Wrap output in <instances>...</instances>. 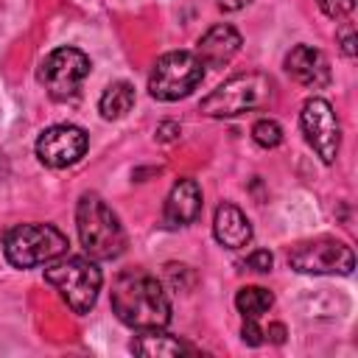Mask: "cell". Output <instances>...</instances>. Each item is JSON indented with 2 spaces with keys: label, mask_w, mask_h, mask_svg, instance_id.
Wrapping results in <instances>:
<instances>
[{
  "label": "cell",
  "mask_w": 358,
  "mask_h": 358,
  "mask_svg": "<svg viewBox=\"0 0 358 358\" xmlns=\"http://www.w3.org/2000/svg\"><path fill=\"white\" fill-rule=\"evenodd\" d=\"M112 310L123 324L134 330H154L171 322V299L162 282L143 268H129L115 277Z\"/></svg>",
  "instance_id": "cell-1"
},
{
  "label": "cell",
  "mask_w": 358,
  "mask_h": 358,
  "mask_svg": "<svg viewBox=\"0 0 358 358\" xmlns=\"http://www.w3.org/2000/svg\"><path fill=\"white\" fill-rule=\"evenodd\" d=\"M76 229L84 252L92 260H115L126 249L120 218L98 193H84L76 207Z\"/></svg>",
  "instance_id": "cell-2"
},
{
  "label": "cell",
  "mask_w": 358,
  "mask_h": 358,
  "mask_svg": "<svg viewBox=\"0 0 358 358\" xmlns=\"http://www.w3.org/2000/svg\"><path fill=\"white\" fill-rule=\"evenodd\" d=\"M274 101V81L266 73H241L218 84L199 109L207 117H235L252 109H263Z\"/></svg>",
  "instance_id": "cell-3"
},
{
  "label": "cell",
  "mask_w": 358,
  "mask_h": 358,
  "mask_svg": "<svg viewBox=\"0 0 358 358\" xmlns=\"http://www.w3.org/2000/svg\"><path fill=\"white\" fill-rule=\"evenodd\" d=\"M67 235L53 224H17L3 238L6 260L17 268H34L67 255Z\"/></svg>",
  "instance_id": "cell-4"
},
{
  "label": "cell",
  "mask_w": 358,
  "mask_h": 358,
  "mask_svg": "<svg viewBox=\"0 0 358 358\" xmlns=\"http://www.w3.org/2000/svg\"><path fill=\"white\" fill-rule=\"evenodd\" d=\"M45 280L62 294L73 313H90L95 308L103 274L90 257H62L45 268Z\"/></svg>",
  "instance_id": "cell-5"
},
{
  "label": "cell",
  "mask_w": 358,
  "mask_h": 358,
  "mask_svg": "<svg viewBox=\"0 0 358 358\" xmlns=\"http://www.w3.org/2000/svg\"><path fill=\"white\" fill-rule=\"evenodd\" d=\"M204 78V64L190 50H171L157 59L148 76V92L157 101L187 98Z\"/></svg>",
  "instance_id": "cell-6"
},
{
  "label": "cell",
  "mask_w": 358,
  "mask_h": 358,
  "mask_svg": "<svg viewBox=\"0 0 358 358\" xmlns=\"http://www.w3.org/2000/svg\"><path fill=\"white\" fill-rule=\"evenodd\" d=\"M90 56L78 48H56L45 56V62L39 64V84L48 90L50 98L56 101H67L78 92V87L84 84V78L90 76Z\"/></svg>",
  "instance_id": "cell-7"
},
{
  "label": "cell",
  "mask_w": 358,
  "mask_h": 358,
  "mask_svg": "<svg viewBox=\"0 0 358 358\" xmlns=\"http://www.w3.org/2000/svg\"><path fill=\"white\" fill-rule=\"evenodd\" d=\"M288 266L302 274H352L355 255L336 238H313L288 249Z\"/></svg>",
  "instance_id": "cell-8"
},
{
  "label": "cell",
  "mask_w": 358,
  "mask_h": 358,
  "mask_svg": "<svg viewBox=\"0 0 358 358\" xmlns=\"http://www.w3.org/2000/svg\"><path fill=\"white\" fill-rule=\"evenodd\" d=\"M299 126L308 145L322 157L324 165H333L341 145V129L336 120L333 106L324 98H308L299 112Z\"/></svg>",
  "instance_id": "cell-9"
},
{
  "label": "cell",
  "mask_w": 358,
  "mask_h": 358,
  "mask_svg": "<svg viewBox=\"0 0 358 358\" xmlns=\"http://www.w3.org/2000/svg\"><path fill=\"white\" fill-rule=\"evenodd\" d=\"M87 145H90V140L81 126L59 123L39 134L36 157L48 168H67V165H76L87 154Z\"/></svg>",
  "instance_id": "cell-10"
},
{
  "label": "cell",
  "mask_w": 358,
  "mask_h": 358,
  "mask_svg": "<svg viewBox=\"0 0 358 358\" xmlns=\"http://www.w3.org/2000/svg\"><path fill=\"white\" fill-rule=\"evenodd\" d=\"M285 70H288V76H291L296 84L310 87V90H322V87H327L330 78H333L327 56H324L319 48H310V45H296V48H291V53L285 56Z\"/></svg>",
  "instance_id": "cell-11"
},
{
  "label": "cell",
  "mask_w": 358,
  "mask_h": 358,
  "mask_svg": "<svg viewBox=\"0 0 358 358\" xmlns=\"http://www.w3.org/2000/svg\"><path fill=\"white\" fill-rule=\"evenodd\" d=\"M241 45H243L241 34H238L232 25L218 22V25H213V28L199 39L196 56H199V62H201L204 67H224V64L232 62V56L241 50Z\"/></svg>",
  "instance_id": "cell-12"
},
{
  "label": "cell",
  "mask_w": 358,
  "mask_h": 358,
  "mask_svg": "<svg viewBox=\"0 0 358 358\" xmlns=\"http://www.w3.org/2000/svg\"><path fill=\"white\" fill-rule=\"evenodd\" d=\"M199 215H201L199 182L196 179H179L165 199V210H162L165 227H185V224H193Z\"/></svg>",
  "instance_id": "cell-13"
},
{
  "label": "cell",
  "mask_w": 358,
  "mask_h": 358,
  "mask_svg": "<svg viewBox=\"0 0 358 358\" xmlns=\"http://www.w3.org/2000/svg\"><path fill=\"white\" fill-rule=\"evenodd\" d=\"M213 235L221 246L227 249H243L249 241H252V224L249 218L243 215L241 207L224 201L218 204L215 210V218H213Z\"/></svg>",
  "instance_id": "cell-14"
},
{
  "label": "cell",
  "mask_w": 358,
  "mask_h": 358,
  "mask_svg": "<svg viewBox=\"0 0 358 358\" xmlns=\"http://www.w3.org/2000/svg\"><path fill=\"white\" fill-rule=\"evenodd\" d=\"M131 350L137 355H148V358H173V355H182V352H193L190 344H185L182 338L165 333L162 327H154V330H140V336L131 341Z\"/></svg>",
  "instance_id": "cell-15"
},
{
  "label": "cell",
  "mask_w": 358,
  "mask_h": 358,
  "mask_svg": "<svg viewBox=\"0 0 358 358\" xmlns=\"http://www.w3.org/2000/svg\"><path fill=\"white\" fill-rule=\"evenodd\" d=\"M131 106H134V87L129 81L109 84L98 101V109L106 120H120L126 112H131Z\"/></svg>",
  "instance_id": "cell-16"
},
{
  "label": "cell",
  "mask_w": 358,
  "mask_h": 358,
  "mask_svg": "<svg viewBox=\"0 0 358 358\" xmlns=\"http://www.w3.org/2000/svg\"><path fill=\"white\" fill-rule=\"evenodd\" d=\"M271 305H274L271 291L260 288V285H246L235 294V308L241 310L243 319H260Z\"/></svg>",
  "instance_id": "cell-17"
},
{
  "label": "cell",
  "mask_w": 358,
  "mask_h": 358,
  "mask_svg": "<svg viewBox=\"0 0 358 358\" xmlns=\"http://www.w3.org/2000/svg\"><path fill=\"white\" fill-rule=\"evenodd\" d=\"M252 140L260 145V148H277L282 143V126L271 117H260L255 126H252Z\"/></svg>",
  "instance_id": "cell-18"
},
{
  "label": "cell",
  "mask_w": 358,
  "mask_h": 358,
  "mask_svg": "<svg viewBox=\"0 0 358 358\" xmlns=\"http://www.w3.org/2000/svg\"><path fill=\"white\" fill-rule=\"evenodd\" d=\"M243 266H246V268H252V271H257V274H266V271H271L274 257H271V252H268V249H255V252L243 260Z\"/></svg>",
  "instance_id": "cell-19"
},
{
  "label": "cell",
  "mask_w": 358,
  "mask_h": 358,
  "mask_svg": "<svg viewBox=\"0 0 358 358\" xmlns=\"http://www.w3.org/2000/svg\"><path fill=\"white\" fill-rule=\"evenodd\" d=\"M316 3H319V8H322L330 20L347 17V14L352 11V6H355V0H316Z\"/></svg>",
  "instance_id": "cell-20"
},
{
  "label": "cell",
  "mask_w": 358,
  "mask_h": 358,
  "mask_svg": "<svg viewBox=\"0 0 358 358\" xmlns=\"http://www.w3.org/2000/svg\"><path fill=\"white\" fill-rule=\"evenodd\" d=\"M241 336H243V341H246V344H252V347H260V344H263V330H260L257 319H243Z\"/></svg>",
  "instance_id": "cell-21"
},
{
  "label": "cell",
  "mask_w": 358,
  "mask_h": 358,
  "mask_svg": "<svg viewBox=\"0 0 358 358\" xmlns=\"http://www.w3.org/2000/svg\"><path fill=\"white\" fill-rule=\"evenodd\" d=\"M341 50L352 59L355 56V31L347 25V28H341Z\"/></svg>",
  "instance_id": "cell-22"
},
{
  "label": "cell",
  "mask_w": 358,
  "mask_h": 358,
  "mask_svg": "<svg viewBox=\"0 0 358 358\" xmlns=\"http://www.w3.org/2000/svg\"><path fill=\"white\" fill-rule=\"evenodd\" d=\"M176 134H179V123H159V129H157V137L159 140H176Z\"/></svg>",
  "instance_id": "cell-23"
},
{
  "label": "cell",
  "mask_w": 358,
  "mask_h": 358,
  "mask_svg": "<svg viewBox=\"0 0 358 358\" xmlns=\"http://www.w3.org/2000/svg\"><path fill=\"white\" fill-rule=\"evenodd\" d=\"M263 336H268L274 344H282L285 341V324L274 322V324H268V330H263Z\"/></svg>",
  "instance_id": "cell-24"
},
{
  "label": "cell",
  "mask_w": 358,
  "mask_h": 358,
  "mask_svg": "<svg viewBox=\"0 0 358 358\" xmlns=\"http://www.w3.org/2000/svg\"><path fill=\"white\" fill-rule=\"evenodd\" d=\"M215 3H218V8H224V11H238V8L249 6L252 0H215Z\"/></svg>",
  "instance_id": "cell-25"
}]
</instances>
